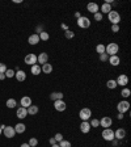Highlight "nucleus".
<instances>
[{"mask_svg":"<svg viewBox=\"0 0 131 147\" xmlns=\"http://www.w3.org/2000/svg\"><path fill=\"white\" fill-rule=\"evenodd\" d=\"M107 18L112 22V25H119V22H121V15L117 11H113V9L107 13Z\"/></svg>","mask_w":131,"mask_h":147,"instance_id":"1","label":"nucleus"},{"mask_svg":"<svg viewBox=\"0 0 131 147\" xmlns=\"http://www.w3.org/2000/svg\"><path fill=\"white\" fill-rule=\"evenodd\" d=\"M118 50H119V46L117 45L116 42H110L109 45L105 46V53H106L109 57H112V55H117Z\"/></svg>","mask_w":131,"mask_h":147,"instance_id":"2","label":"nucleus"},{"mask_svg":"<svg viewBox=\"0 0 131 147\" xmlns=\"http://www.w3.org/2000/svg\"><path fill=\"white\" fill-rule=\"evenodd\" d=\"M101 137H102V139H104V141H106V142H112L113 139H116V138H114L113 129H110V127L104 129V130H102V133H101Z\"/></svg>","mask_w":131,"mask_h":147,"instance_id":"3","label":"nucleus"},{"mask_svg":"<svg viewBox=\"0 0 131 147\" xmlns=\"http://www.w3.org/2000/svg\"><path fill=\"white\" fill-rule=\"evenodd\" d=\"M128 109H130V102H128L127 100L119 101L118 105H117V110H118V113H121V114H125L126 112H128Z\"/></svg>","mask_w":131,"mask_h":147,"instance_id":"4","label":"nucleus"},{"mask_svg":"<svg viewBox=\"0 0 131 147\" xmlns=\"http://www.w3.org/2000/svg\"><path fill=\"white\" fill-rule=\"evenodd\" d=\"M79 117L81 121H89L92 118V110L89 108H83L79 112Z\"/></svg>","mask_w":131,"mask_h":147,"instance_id":"5","label":"nucleus"},{"mask_svg":"<svg viewBox=\"0 0 131 147\" xmlns=\"http://www.w3.org/2000/svg\"><path fill=\"white\" fill-rule=\"evenodd\" d=\"M77 26L81 28V29H88L91 26V20L87 16H81V17L77 18Z\"/></svg>","mask_w":131,"mask_h":147,"instance_id":"6","label":"nucleus"},{"mask_svg":"<svg viewBox=\"0 0 131 147\" xmlns=\"http://www.w3.org/2000/svg\"><path fill=\"white\" fill-rule=\"evenodd\" d=\"M116 83H117V86H119V87H126L128 84V76L127 75H125V74H121L118 78L116 79Z\"/></svg>","mask_w":131,"mask_h":147,"instance_id":"7","label":"nucleus"},{"mask_svg":"<svg viewBox=\"0 0 131 147\" xmlns=\"http://www.w3.org/2000/svg\"><path fill=\"white\" fill-rule=\"evenodd\" d=\"M54 108L56 112H64V110L67 109V104H66L64 100H56V101H54Z\"/></svg>","mask_w":131,"mask_h":147,"instance_id":"8","label":"nucleus"},{"mask_svg":"<svg viewBox=\"0 0 131 147\" xmlns=\"http://www.w3.org/2000/svg\"><path fill=\"white\" fill-rule=\"evenodd\" d=\"M47 62H49V55H47V53H41L40 55H37V64L42 66V64L47 63Z\"/></svg>","mask_w":131,"mask_h":147,"instance_id":"9","label":"nucleus"},{"mask_svg":"<svg viewBox=\"0 0 131 147\" xmlns=\"http://www.w3.org/2000/svg\"><path fill=\"white\" fill-rule=\"evenodd\" d=\"M113 125V119L110 118V117H102V118L100 119V126H102L104 129H107L110 127V126Z\"/></svg>","mask_w":131,"mask_h":147,"instance_id":"10","label":"nucleus"},{"mask_svg":"<svg viewBox=\"0 0 131 147\" xmlns=\"http://www.w3.org/2000/svg\"><path fill=\"white\" fill-rule=\"evenodd\" d=\"M114 138H116L117 141H122V139H125L126 138V130L122 127L117 129L116 131H114Z\"/></svg>","mask_w":131,"mask_h":147,"instance_id":"11","label":"nucleus"},{"mask_svg":"<svg viewBox=\"0 0 131 147\" xmlns=\"http://www.w3.org/2000/svg\"><path fill=\"white\" fill-rule=\"evenodd\" d=\"M91 123H89V121H81V123H80V131L83 133V134H88L89 131H91Z\"/></svg>","mask_w":131,"mask_h":147,"instance_id":"12","label":"nucleus"},{"mask_svg":"<svg viewBox=\"0 0 131 147\" xmlns=\"http://www.w3.org/2000/svg\"><path fill=\"white\" fill-rule=\"evenodd\" d=\"M3 134H4V137H7V138H13L16 134L15 127H13V126H5V129L3 130Z\"/></svg>","mask_w":131,"mask_h":147,"instance_id":"13","label":"nucleus"},{"mask_svg":"<svg viewBox=\"0 0 131 147\" xmlns=\"http://www.w3.org/2000/svg\"><path fill=\"white\" fill-rule=\"evenodd\" d=\"M87 11H88L89 13H97L100 12V5H98L97 3H88V5H87Z\"/></svg>","mask_w":131,"mask_h":147,"instance_id":"14","label":"nucleus"},{"mask_svg":"<svg viewBox=\"0 0 131 147\" xmlns=\"http://www.w3.org/2000/svg\"><path fill=\"white\" fill-rule=\"evenodd\" d=\"M24 61L28 66H33V64L37 63V55L36 54H28L26 57H25Z\"/></svg>","mask_w":131,"mask_h":147,"instance_id":"15","label":"nucleus"},{"mask_svg":"<svg viewBox=\"0 0 131 147\" xmlns=\"http://www.w3.org/2000/svg\"><path fill=\"white\" fill-rule=\"evenodd\" d=\"M20 105H21L22 108H29L32 105V98L29 97V96H24V97H21V100H20Z\"/></svg>","mask_w":131,"mask_h":147,"instance_id":"16","label":"nucleus"},{"mask_svg":"<svg viewBox=\"0 0 131 147\" xmlns=\"http://www.w3.org/2000/svg\"><path fill=\"white\" fill-rule=\"evenodd\" d=\"M15 78L17 79V82H25L26 79V72L24 70H17L15 74Z\"/></svg>","mask_w":131,"mask_h":147,"instance_id":"17","label":"nucleus"},{"mask_svg":"<svg viewBox=\"0 0 131 147\" xmlns=\"http://www.w3.org/2000/svg\"><path fill=\"white\" fill-rule=\"evenodd\" d=\"M28 42H29V45H32V46L37 45V43L40 42V36H38L37 33L30 34V36H29V38H28Z\"/></svg>","mask_w":131,"mask_h":147,"instance_id":"18","label":"nucleus"},{"mask_svg":"<svg viewBox=\"0 0 131 147\" xmlns=\"http://www.w3.org/2000/svg\"><path fill=\"white\" fill-rule=\"evenodd\" d=\"M16 116H17V118H20V119H24L25 117L28 116V110H26V108H22V107H20L17 109V112H16Z\"/></svg>","mask_w":131,"mask_h":147,"instance_id":"19","label":"nucleus"},{"mask_svg":"<svg viewBox=\"0 0 131 147\" xmlns=\"http://www.w3.org/2000/svg\"><path fill=\"white\" fill-rule=\"evenodd\" d=\"M112 9H113V8H112V5H110V4L104 3L100 7V13H101V15H107Z\"/></svg>","mask_w":131,"mask_h":147,"instance_id":"20","label":"nucleus"},{"mask_svg":"<svg viewBox=\"0 0 131 147\" xmlns=\"http://www.w3.org/2000/svg\"><path fill=\"white\" fill-rule=\"evenodd\" d=\"M107 62H109L112 66H114V67H117L119 63H121V59H119L118 55H112V57H109V59H107Z\"/></svg>","mask_w":131,"mask_h":147,"instance_id":"21","label":"nucleus"},{"mask_svg":"<svg viewBox=\"0 0 131 147\" xmlns=\"http://www.w3.org/2000/svg\"><path fill=\"white\" fill-rule=\"evenodd\" d=\"M41 70H42L43 74H51L52 72V64L47 62V63H45V64L41 66Z\"/></svg>","mask_w":131,"mask_h":147,"instance_id":"22","label":"nucleus"},{"mask_svg":"<svg viewBox=\"0 0 131 147\" xmlns=\"http://www.w3.org/2000/svg\"><path fill=\"white\" fill-rule=\"evenodd\" d=\"M25 130H26V126L22 122H18L17 125H15V131L17 134H22V133H25Z\"/></svg>","mask_w":131,"mask_h":147,"instance_id":"23","label":"nucleus"},{"mask_svg":"<svg viewBox=\"0 0 131 147\" xmlns=\"http://www.w3.org/2000/svg\"><path fill=\"white\" fill-rule=\"evenodd\" d=\"M30 72L33 74L34 76H37V75H40L41 72H42V70H41V66L40 64H33V66H32V68H30Z\"/></svg>","mask_w":131,"mask_h":147,"instance_id":"24","label":"nucleus"},{"mask_svg":"<svg viewBox=\"0 0 131 147\" xmlns=\"http://www.w3.org/2000/svg\"><path fill=\"white\" fill-rule=\"evenodd\" d=\"M50 100L56 101V100H63V93L62 92H52L50 95Z\"/></svg>","mask_w":131,"mask_h":147,"instance_id":"25","label":"nucleus"},{"mask_svg":"<svg viewBox=\"0 0 131 147\" xmlns=\"http://www.w3.org/2000/svg\"><path fill=\"white\" fill-rule=\"evenodd\" d=\"M28 114H29V116H34V114H37L38 113V107H37V105H30V107L28 108Z\"/></svg>","mask_w":131,"mask_h":147,"instance_id":"26","label":"nucleus"},{"mask_svg":"<svg viewBox=\"0 0 131 147\" xmlns=\"http://www.w3.org/2000/svg\"><path fill=\"white\" fill-rule=\"evenodd\" d=\"M130 95H131V91L127 88V87H123L122 88V91H121V96L123 97V100H126L127 97H130Z\"/></svg>","mask_w":131,"mask_h":147,"instance_id":"27","label":"nucleus"},{"mask_svg":"<svg viewBox=\"0 0 131 147\" xmlns=\"http://www.w3.org/2000/svg\"><path fill=\"white\" fill-rule=\"evenodd\" d=\"M5 105L9 108V109H13V108H16V105H17V101H16L15 98H8Z\"/></svg>","mask_w":131,"mask_h":147,"instance_id":"28","label":"nucleus"},{"mask_svg":"<svg viewBox=\"0 0 131 147\" xmlns=\"http://www.w3.org/2000/svg\"><path fill=\"white\" fill-rule=\"evenodd\" d=\"M106 87L109 89H116L118 86H117V83H116V80H114V79H109L106 82Z\"/></svg>","mask_w":131,"mask_h":147,"instance_id":"29","label":"nucleus"},{"mask_svg":"<svg viewBox=\"0 0 131 147\" xmlns=\"http://www.w3.org/2000/svg\"><path fill=\"white\" fill-rule=\"evenodd\" d=\"M64 37H66L67 40H72L73 37H75V32H72L71 29H68V30L64 32Z\"/></svg>","mask_w":131,"mask_h":147,"instance_id":"30","label":"nucleus"},{"mask_svg":"<svg viewBox=\"0 0 131 147\" xmlns=\"http://www.w3.org/2000/svg\"><path fill=\"white\" fill-rule=\"evenodd\" d=\"M96 51L98 53V55L104 54V53H105V45H102V43H98V45L96 46Z\"/></svg>","mask_w":131,"mask_h":147,"instance_id":"31","label":"nucleus"},{"mask_svg":"<svg viewBox=\"0 0 131 147\" xmlns=\"http://www.w3.org/2000/svg\"><path fill=\"white\" fill-rule=\"evenodd\" d=\"M38 36H40V41H47L50 38V36H49L47 32H42V33H40Z\"/></svg>","mask_w":131,"mask_h":147,"instance_id":"32","label":"nucleus"},{"mask_svg":"<svg viewBox=\"0 0 131 147\" xmlns=\"http://www.w3.org/2000/svg\"><path fill=\"white\" fill-rule=\"evenodd\" d=\"M15 74H16L15 70H8V68H7L4 75H5V78H15Z\"/></svg>","mask_w":131,"mask_h":147,"instance_id":"33","label":"nucleus"},{"mask_svg":"<svg viewBox=\"0 0 131 147\" xmlns=\"http://www.w3.org/2000/svg\"><path fill=\"white\" fill-rule=\"evenodd\" d=\"M89 123H91V127H98V126H100V119L93 118Z\"/></svg>","mask_w":131,"mask_h":147,"instance_id":"34","label":"nucleus"},{"mask_svg":"<svg viewBox=\"0 0 131 147\" xmlns=\"http://www.w3.org/2000/svg\"><path fill=\"white\" fill-rule=\"evenodd\" d=\"M28 144L30 147H36L37 144H38V141H37V138H30L29 139V142H28Z\"/></svg>","mask_w":131,"mask_h":147,"instance_id":"35","label":"nucleus"},{"mask_svg":"<svg viewBox=\"0 0 131 147\" xmlns=\"http://www.w3.org/2000/svg\"><path fill=\"white\" fill-rule=\"evenodd\" d=\"M59 147H71V142L70 141H66V139H63L62 142H59Z\"/></svg>","mask_w":131,"mask_h":147,"instance_id":"36","label":"nucleus"},{"mask_svg":"<svg viewBox=\"0 0 131 147\" xmlns=\"http://www.w3.org/2000/svg\"><path fill=\"white\" fill-rule=\"evenodd\" d=\"M54 139L56 141V143L62 142V141H63V134H62V133H56V134L54 135Z\"/></svg>","mask_w":131,"mask_h":147,"instance_id":"37","label":"nucleus"},{"mask_svg":"<svg viewBox=\"0 0 131 147\" xmlns=\"http://www.w3.org/2000/svg\"><path fill=\"white\" fill-rule=\"evenodd\" d=\"M93 18H95V21H102V15L100 12H97L93 15Z\"/></svg>","mask_w":131,"mask_h":147,"instance_id":"38","label":"nucleus"},{"mask_svg":"<svg viewBox=\"0 0 131 147\" xmlns=\"http://www.w3.org/2000/svg\"><path fill=\"white\" fill-rule=\"evenodd\" d=\"M107 59H109V55H107L106 53H104V54L100 55V61L101 62H107Z\"/></svg>","mask_w":131,"mask_h":147,"instance_id":"39","label":"nucleus"},{"mask_svg":"<svg viewBox=\"0 0 131 147\" xmlns=\"http://www.w3.org/2000/svg\"><path fill=\"white\" fill-rule=\"evenodd\" d=\"M7 71V66L4 63H0V74H5Z\"/></svg>","mask_w":131,"mask_h":147,"instance_id":"40","label":"nucleus"},{"mask_svg":"<svg viewBox=\"0 0 131 147\" xmlns=\"http://www.w3.org/2000/svg\"><path fill=\"white\" fill-rule=\"evenodd\" d=\"M112 32H113V33H118L119 32V25H112Z\"/></svg>","mask_w":131,"mask_h":147,"instance_id":"41","label":"nucleus"},{"mask_svg":"<svg viewBox=\"0 0 131 147\" xmlns=\"http://www.w3.org/2000/svg\"><path fill=\"white\" fill-rule=\"evenodd\" d=\"M36 32H37V34H40V33H42V32H45V30H43L42 25H38V26L36 28Z\"/></svg>","mask_w":131,"mask_h":147,"instance_id":"42","label":"nucleus"},{"mask_svg":"<svg viewBox=\"0 0 131 147\" xmlns=\"http://www.w3.org/2000/svg\"><path fill=\"white\" fill-rule=\"evenodd\" d=\"M49 143L51 144V146H52V144H56V141H55V139H54V137H51V138H50V139H49Z\"/></svg>","mask_w":131,"mask_h":147,"instance_id":"43","label":"nucleus"},{"mask_svg":"<svg viewBox=\"0 0 131 147\" xmlns=\"http://www.w3.org/2000/svg\"><path fill=\"white\" fill-rule=\"evenodd\" d=\"M60 28H62V29H63L64 32H66V30H68V26H67V24H62V25H60Z\"/></svg>","mask_w":131,"mask_h":147,"instance_id":"44","label":"nucleus"},{"mask_svg":"<svg viewBox=\"0 0 131 147\" xmlns=\"http://www.w3.org/2000/svg\"><path fill=\"white\" fill-rule=\"evenodd\" d=\"M117 118H118V119H123V114L118 113V116H117Z\"/></svg>","mask_w":131,"mask_h":147,"instance_id":"45","label":"nucleus"},{"mask_svg":"<svg viewBox=\"0 0 131 147\" xmlns=\"http://www.w3.org/2000/svg\"><path fill=\"white\" fill-rule=\"evenodd\" d=\"M5 79V75L4 74H0V80H4Z\"/></svg>","mask_w":131,"mask_h":147,"instance_id":"46","label":"nucleus"},{"mask_svg":"<svg viewBox=\"0 0 131 147\" xmlns=\"http://www.w3.org/2000/svg\"><path fill=\"white\" fill-rule=\"evenodd\" d=\"M75 17H76V18L81 17V15H80V12H76V13H75Z\"/></svg>","mask_w":131,"mask_h":147,"instance_id":"47","label":"nucleus"},{"mask_svg":"<svg viewBox=\"0 0 131 147\" xmlns=\"http://www.w3.org/2000/svg\"><path fill=\"white\" fill-rule=\"evenodd\" d=\"M20 147H30V146H29V144H28V143H22Z\"/></svg>","mask_w":131,"mask_h":147,"instance_id":"48","label":"nucleus"},{"mask_svg":"<svg viewBox=\"0 0 131 147\" xmlns=\"http://www.w3.org/2000/svg\"><path fill=\"white\" fill-rule=\"evenodd\" d=\"M13 3H18V4H20V3H22V0H13Z\"/></svg>","mask_w":131,"mask_h":147,"instance_id":"49","label":"nucleus"},{"mask_svg":"<svg viewBox=\"0 0 131 147\" xmlns=\"http://www.w3.org/2000/svg\"><path fill=\"white\" fill-rule=\"evenodd\" d=\"M0 129H1V130H4V129H5V125H4V123H3V125H0Z\"/></svg>","mask_w":131,"mask_h":147,"instance_id":"50","label":"nucleus"},{"mask_svg":"<svg viewBox=\"0 0 131 147\" xmlns=\"http://www.w3.org/2000/svg\"><path fill=\"white\" fill-rule=\"evenodd\" d=\"M51 147H59V144H58V143H56V144H52Z\"/></svg>","mask_w":131,"mask_h":147,"instance_id":"51","label":"nucleus"},{"mask_svg":"<svg viewBox=\"0 0 131 147\" xmlns=\"http://www.w3.org/2000/svg\"><path fill=\"white\" fill-rule=\"evenodd\" d=\"M1 134H3V130H1V129H0V135H1Z\"/></svg>","mask_w":131,"mask_h":147,"instance_id":"52","label":"nucleus"}]
</instances>
